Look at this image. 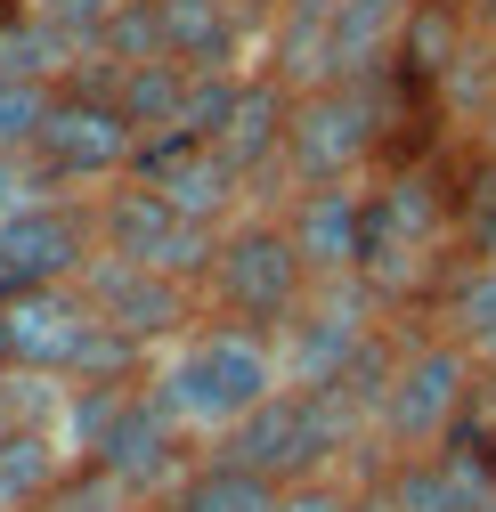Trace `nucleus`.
<instances>
[{"instance_id":"nucleus-22","label":"nucleus","mask_w":496,"mask_h":512,"mask_svg":"<svg viewBox=\"0 0 496 512\" xmlns=\"http://www.w3.org/2000/svg\"><path fill=\"white\" fill-rule=\"evenodd\" d=\"M25 17H57V25H74V33H98L122 0H17Z\"/></svg>"},{"instance_id":"nucleus-12","label":"nucleus","mask_w":496,"mask_h":512,"mask_svg":"<svg viewBox=\"0 0 496 512\" xmlns=\"http://www.w3.org/2000/svg\"><path fill=\"white\" fill-rule=\"evenodd\" d=\"M285 228L301 244V261L318 269V285L358 277L366 252V179H326V187H285Z\"/></svg>"},{"instance_id":"nucleus-14","label":"nucleus","mask_w":496,"mask_h":512,"mask_svg":"<svg viewBox=\"0 0 496 512\" xmlns=\"http://www.w3.org/2000/svg\"><path fill=\"white\" fill-rule=\"evenodd\" d=\"M82 464L66 456V439H57V423H9L0 431V512H41L57 488H66Z\"/></svg>"},{"instance_id":"nucleus-6","label":"nucleus","mask_w":496,"mask_h":512,"mask_svg":"<svg viewBox=\"0 0 496 512\" xmlns=\"http://www.w3.org/2000/svg\"><path fill=\"white\" fill-rule=\"evenodd\" d=\"M139 147H147L139 122L122 114L114 90L90 74V82H74V90H57V114H49V131H41L33 163H41L49 187H66V196H98V187L131 179Z\"/></svg>"},{"instance_id":"nucleus-13","label":"nucleus","mask_w":496,"mask_h":512,"mask_svg":"<svg viewBox=\"0 0 496 512\" xmlns=\"http://www.w3.org/2000/svg\"><path fill=\"white\" fill-rule=\"evenodd\" d=\"M0 74H33V82H57V90H74L98 74V33H74V25H57V17H9L0 25Z\"/></svg>"},{"instance_id":"nucleus-10","label":"nucleus","mask_w":496,"mask_h":512,"mask_svg":"<svg viewBox=\"0 0 496 512\" xmlns=\"http://www.w3.org/2000/svg\"><path fill=\"white\" fill-rule=\"evenodd\" d=\"M285 131H293V90L269 74V66H253L236 82V98H228V114H220V131H212V155L253 187V204H285Z\"/></svg>"},{"instance_id":"nucleus-23","label":"nucleus","mask_w":496,"mask_h":512,"mask_svg":"<svg viewBox=\"0 0 496 512\" xmlns=\"http://www.w3.org/2000/svg\"><path fill=\"white\" fill-rule=\"evenodd\" d=\"M456 139L496 155V66H488V82H480V98H472V114H464V131H456Z\"/></svg>"},{"instance_id":"nucleus-15","label":"nucleus","mask_w":496,"mask_h":512,"mask_svg":"<svg viewBox=\"0 0 496 512\" xmlns=\"http://www.w3.org/2000/svg\"><path fill=\"white\" fill-rule=\"evenodd\" d=\"M98 82L114 90L122 114L139 122V139H171L179 114H188L196 66H179V57H139V66H98Z\"/></svg>"},{"instance_id":"nucleus-3","label":"nucleus","mask_w":496,"mask_h":512,"mask_svg":"<svg viewBox=\"0 0 496 512\" xmlns=\"http://www.w3.org/2000/svg\"><path fill=\"white\" fill-rule=\"evenodd\" d=\"M480 415V358L440 317H407L391 382L375 399V456H440Z\"/></svg>"},{"instance_id":"nucleus-8","label":"nucleus","mask_w":496,"mask_h":512,"mask_svg":"<svg viewBox=\"0 0 496 512\" xmlns=\"http://www.w3.org/2000/svg\"><path fill=\"white\" fill-rule=\"evenodd\" d=\"M82 285V301L106 317L114 334H131L139 350H163V342H179L204 317V285H188V277H163V269H147V261H122V252H90V269L74 277Z\"/></svg>"},{"instance_id":"nucleus-17","label":"nucleus","mask_w":496,"mask_h":512,"mask_svg":"<svg viewBox=\"0 0 496 512\" xmlns=\"http://www.w3.org/2000/svg\"><path fill=\"white\" fill-rule=\"evenodd\" d=\"M456 236H464V261H496V155L464 147L456 163Z\"/></svg>"},{"instance_id":"nucleus-21","label":"nucleus","mask_w":496,"mask_h":512,"mask_svg":"<svg viewBox=\"0 0 496 512\" xmlns=\"http://www.w3.org/2000/svg\"><path fill=\"white\" fill-rule=\"evenodd\" d=\"M41 196H57V187L41 179V163L33 155H0V228H9L17 212H33Z\"/></svg>"},{"instance_id":"nucleus-16","label":"nucleus","mask_w":496,"mask_h":512,"mask_svg":"<svg viewBox=\"0 0 496 512\" xmlns=\"http://www.w3.org/2000/svg\"><path fill=\"white\" fill-rule=\"evenodd\" d=\"M277 480H261V472H244V464H228V456H196V472L179 480L155 512H277Z\"/></svg>"},{"instance_id":"nucleus-1","label":"nucleus","mask_w":496,"mask_h":512,"mask_svg":"<svg viewBox=\"0 0 496 512\" xmlns=\"http://www.w3.org/2000/svg\"><path fill=\"white\" fill-rule=\"evenodd\" d=\"M464 269V236H456V171L448 155H407L366 179V252H358V285L399 317H423Z\"/></svg>"},{"instance_id":"nucleus-11","label":"nucleus","mask_w":496,"mask_h":512,"mask_svg":"<svg viewBox=\"0 0 496 512\" xmlns=\"http://www.w3.org/2000/svg\"><path fill=\"white\" fill-rule=\"evenodd\" d=\"M131 179L139 187H155V196H171L188 220H236L244 204H253V187H244L220 155H212V139H188V131H171V139H147L139 147V163H131Z\"/></svg>"},{"instance_id":"nucleus-5","label":"nucleus","mask_w":496,"mask_h":512,"mask_svg":"<svg viewBox=\"0 0 496 512\" xmlns=\"http://www.w3.org/2000/svg\"><path fill=\"white\" fill-rule=\"evenodd\" d=\"M309 301H318V269L301 261V244H293L285 212H277V204H244V212L220 228L212 277H204V317L285 334Z\"/></svg>"},{"instance_id":"nucleus-9","label":"nucleus","mask_w":496,"mask_h":512,"mask_svg":"<svg viewBox=\"0 0 496 512\" xmlns=\"http://www.w3.org/2000/svg\"><path fill=\"white\" fill-rule=\"evenodd\" d=\"M98 252V204L90 196H41L0 228V293H33V285H74Z\"/></svg>"},{"instance_id":"nucleus-4","label":"nucleus","mask_w":496,"mask_h":512,"mask_svg":"<svg viewBox=\"0 0 496 512\" xmlns=\"http://www.w3.org/2000/svg\"><path fill=\"white\" fill-rule=\"evenodd\" d=\"M212 456L261 472V480H318V472H358L375 464V431L342 391H309V382H285L269 407H253Z\"/></svg>"},{"instance_id":"nucleus-25","label":"nucleus","mask_w":496,"mask_h":512,"mask_svg":"<svg viewBox=\"0 0 496 512\" xmlns=\"http://www.w3.org/2000/svg\"><path fill=\"white\" fill-rule=\"evenodd\" d=\"M440 9H456V17H472L480 33H496V0H440Z\"/></svg>"},{"instance_id":"nucleus-18","label":"nucleus","mask_w":496,"mask_h":512,"mask_svg":"<svg viewBox=\"0 0 496 512\" xmlns=\"http://www.w3.org/2000/svg\"><path fill=\"white\" fill-rule=\"evenodd\" d=\"M57 114V82H33V74H0V155H33L41 131Z\"/></svg>"},{"instance_id":"nucleus-2","label":"nucleus","mask_w":496,"mask_h":512,"mask_svg":"<svg viewBox=\"0 0 496 512\" xmlns=\"http://www.w3.org/2000/svg\"><path fill=\"white\" fill-rule=\"evenodd\" d=\"M147 391L163 399V415L188 431L204 456L253 415V407H269L277 391H285V350H277V334H261V326H228V317H196L179 342H163L155 350V366H147Z\"/></svg>"},{"instance_id":"nucleus-19","label":"nucleus","mask_w":496,"mask_h":512,"mask_svg":"<svg viewBox=\"0 0 496 512\" xmlns=\"http://www.w3.org/2000/svg\"><path fill=\"white\" fill-rule=\"evenodd\" d=\"M277 512H366V464L358 472H318V480H285Z\"/></svg>"},{"instance_id":"nucleus-20","label":"nucleus","mask_w":496,"mask_h":512,"mask_svg":"<svg viewBox=\"0 0 496 512\" xmlns=\"http://www.w3.org/2000/svg\"><path fill=\"white\" fill-rule=\"evenodd\" d=\"M41 512H155L147 496H131L122 480H106V472H74L66 488H57Z\"/></svg>"},{"instance_id":"nucleus-26","label":"nucleus","mask_w":496,"mask_h":512,"mask_svg":"<svg viewBox=\"0 0 496 512\" xmlns=\"http://www.w3.org/2000/svg\"><path fill=\"white\" fill-rule=\"evenodd\" d=\"M261 9H277V0H261Z\"/></svg>"},{"instance_id":"nucleus-7","label":"nucleus","mask_w":496,"mask_h":512,"mask_svg":"<svg viewBox=\"0 0 496 512\" xmlns=\"http://www.w3.org/2000/svg\"><path fill=\"white\" fill-rule=\"evenodd\" d=\"M90 204H98V244H106V252H122V261H147V269H163V277H188V285L212 277L220 220H188L171 196H155V187H139V179L98 187Z\"/></svg>"},{"instance_id":"nucleus-24","label":"nucleus","mask_w":496,"mask_h":512,"mask_svg":"<svg viewBox=\"0 0 496 512\" xmlns=\"http://www.w3.org/2000/svg\"><path fill=\"white\" fill-rule=\"evenodd\" d=\"M9 423H25V382H17V366H0V431Z\"/></svg>"}]
</instances>
